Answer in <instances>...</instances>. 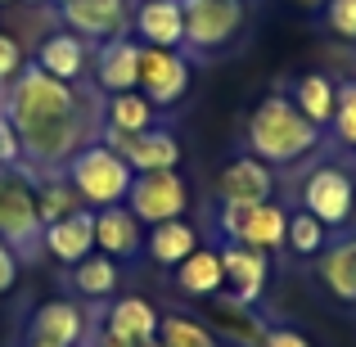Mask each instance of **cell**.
<instances>
[{
	"mask_svg": "<svg viewBox=\"0 0 356 347\" xmlns=\"http://www.w3.org/2000/svg\"><path fill=\"white\" fill-rule=\"evenodd\" d=\"M27 347H45V343H32V339H27Z\"/></svg>",
	"mask_w": 356,
	"mask_h": 347,
	"instance_id": "obj_40",
	"label": "cell"
},
{
	"mask_svg": "<svg viewBox=\"0 0 356 347\" xmlns=\"http://www.w3.org/2000/svg\"><path fill=\"white\" fill-rule=\"evenodd\" d=\"M127 208L136 212L140 226H163V221H181L190 212V185L176 172H140L127 190Z\"/></svg>",
	"mask_w": 356,
	"mask_h": 347,
	"instance_id": "obj_7",
	"label": "cell"
},
{
	"mask_svg": "<svg viewBox=\"0 0 356 347\" xmlns=\"http://www.w3.org/2000/svg\"><path fill=\"white\" fill-rule=\"evenodd\" d=\"M158 325H163V316L154 312V302L149 298H118L113 307L104 312V330L113 334L122 343H145V339H158Z\"/></svg>",
	"mask_w": 356,
	"mask_h": 347,
	"instance_id": "obj_21",
	"label": "cell"
},
{
	"mask_svg": "<svg viewBox=\"0 0 356 347\" xmlns=\"http://www.w3.org/2000/svg\"><path fill=\"white\" fill-rule=\"evenodd\" d=\"M9 122L23 140L27 172H63L72 154L95 145L104 131V99L81 81H59L41 72L32 59L0 90Z\"/></svg>",
	"mask_w": 356,
	"mask_h": 347,
	"instance_id": "obj_1",
	"label": "cell"
},
{
	"mask_svg": "<svg viewBox=\"0 0 356 347\" xmlns=\"http://www.w3.org/2000/svg\"><path fill=\"white\" fill-rule=\"evenodd\" d=\"M122 271L113 257H104V252H90L86 261H77L72 266V289H77L81 298H95V302H104V298H113Z\"/></svg>",
	"mask_w": 356,
	"mask_h": 347,
	"instance_id": "obj_28",
	"label": "cell"
},
{
	"mask_svg": "<svg viewBox=\"0 0 356 347\" xmlns=\"http://www.w3.org/2000/svg\"><path fill=\"white\" fill-rule=\"evenodd\" d=\"M321 145V127H312L289 95H266L248 118V154L270 167H289Z\"/></svg>",
	"mask_w": 356,
	"mask_h": 347,
	"instance_id": "obj_2",
	"label": "cell"
},
{
	"mask_svg": "<svg viewBox=\"0 0 356 347\" xmlns=\"http://www.w3.org/2000/svg\"><path fill=\"white\" fill-rule=\"evenodd\" d=\"M63 176H68V185L77 190V199L86 203V208L127 203V190H131V181H136V172L127 167V158L113 154L104 140H95V145H86L81 154H72L68 167H63Z\"/></svg>",
	"mask_w": 356,
	"mask_h": 347,
	"instance_id": "obj_3",
	"label": "cell"
},
{
	"mask_svg": "<svg viewBox=\"0 0 356 347\" xmlns=\"http://www.w3.org/2000/svg\"><path fill=\"white\" fill-rule=\"evenodd\" d=\"M27 5H59V0H27Z\"/></svg>",
	"mask_w": 356,
	"mask_h": 347,
	"instance_id": "obj_39",
	"label": "cell"
},
{
	"mask_svg": "<svg viewBox=\"0 0 356 347\" xmlns=\"http://www.w3.org/2000/svg\"><path fill=\"white\" fill-rule=\"evenodd\" d=\"M217 330L226 334V343H235V347H261L266 334H270V325L261 321L248 302H235V298L221 293L217 298Z\"/></svg>",
	"mask_w": 356,
	"mask_h": 347,
	"instance_id": "obj_25",
	"label": "cell"
},
{
	"mask_svg": "<svg viewBox=\"0 0 356 347\" xmlns=\"http://www.w3.org/2000/svg\"><path fill=\"white\" fill-rule=\"evenodd\" d=\"M41 212H36V181L27 163L0 167V239L14 243L18 257H36L41 252Z\"/></svg>",
	"mask_w": 356,
	"mask_h": 347,
	"instance_id": "obj_4",
	"label": "cell"
},
{
	"mask_svg": "<svg viewBox=\"0 0 356 347\" xmlns=\"http://www.w3.org/2000/svg\"><path fill=\"white\" fill-rule=\"evenodd\" d=\"M32 181H36V212H41L45 226L59 221V217H68V212H77V208H86L63 172H32Z\"/></svg>",
	"mask_w": 356,
	"mask_h": 347,
	"instance_id": "obj_27",
	"label": "cell"
},
{
	"mask_svg": "<svg viewBox=\"0 0 356 347\" xmlns=\"http://www.w3.org/2000/svg\"><path fill=\"white\" fill-rule=\"evenodd\" d=\"M140 50L145 45L136 36H118V41H104L95 50V63H90V77H95V90L104 95H122V90L140 86Z\"/></svg>",
	"mask_w": 356,
	"mask_h": 347,
	"instance_id": "obj_15",
	"label": "cell"
},
{
	"mask_svg": "<svg viewBox=\"0 0 356 347\" xmlns=\"http://www.w3.org/2000/svg\"><path fill=\"white\" fill-rule=\"evenodd\" d=\"M104 127L108 131H149L158 127V104L140 90H122L104 99Z\"/></svg>",
	"mask_w": 356,
	"mask_h": 347,
	"instance_id": "obj_26",
	"label": "cell"
},
{
	"mask_svg": "<svg viewBox=\"0 0 356 347\" xmlns=\"http://www.w3.org/2000/svg\"><path fill=\"white\" fill-rule=\"evenodd\" d=\"M176 289H181L185 298H221V293H226L221 252L212 248V243H199V248L176 266Z\"/></svg>",
	"mask_w": 356,
	"mask_h": 347,
	"instance_id": "obj_20",
	"label": "cell"
},
{
	"mask_svg": "<svg viewBox=\"0 0 356 347\" xmlns=\"http://www.w3.org/2000/svg\"><path fill=\"white\" fill-rule=\"evenodd\" d=\"M23 163V140H18L14 122H9L5 104H0V167H18Z\"/></svg>",
	"mask_w": 356,
	"mask_h": 347,
	"instance_id": "obj_34",
	"label": "cell"
},
{
	"mask_svg": "<svg viewBox=\"0 0 356 347\" xmlns=\"http://www.w3.org/2000/svg\"><path fill=\"white\" fill-rule=\"evenodd\" d=\"M325 27H330L339 41L356 45V0H325Z\"/></svg>",
	"mask_w": 356,
	"mask_h": 347,
	"instance_id": "obj_32",
	"label": "cell"
},
{
	"mask_svg": "<svg viewBox=\"0 0 356 347\" xmlns=\"http://www.w3.org/2000/svg\"><path fill=\"white\" fill-rule=\"evenodd\" d=\"M321 284L330 289L339 302L356 307V239L325 243V252H321Z\"/></svg>",
	"mask_w": 356,
	"mask_h": 347,
	"instance_id": "obj_24",
	"label": "cell"
},
{
	"mask_svg": "<svg viewBox=\"0 0 356 347\" xmlns=\"http://www.w3.org/2000/svg\"><path fill=\"white\" fill-rule=\"evenodd\" d=\"M63 27L86 36L90 45L131 36V0H59Z\"/></svg>",
	"mask_w": 356,
	"mask_h": 347,
	"instance_id": "obj_11",
	"label": "cell"
},
{
	"mask_svg": "<svg viewBox=\"0 0 356 347\" xmlns=\"http://www.w3.org/2000/svg\"><path fill=\"white\" fill-rule=\"evenodd\" d=\"M221 271H226V293L235 302H257L266 293V252L243 248V243H221Z\"/></svg>",
	"mask_w": 356,
	"mask_h": 347,
	"instance_id": "obj_18",
	"label": "cell"
},
{
	"mask_svg": "<svg viewBox=\"0 0 356 347\" xmlns=\"http://www.w3.org/2000/svg\"><path fill=\"white\" fill-rule=\"evenodd\" d=\"M298 9H307V14H316V9H325V0H293Z\"/></svg>",
	"mask_w": 356,
	"mask_h": 347,
	"instance_id": "obj_37",
	"label": "cell"
},
{
	"mask_svg": "<svg viewBox=\"0 0 356 347\" xmlns=\"http://www.w3.org/2000/svg\"><path fill=\"white\" fill-rule=\"evenodd\" d=\"M158 343L163 347H217V334H212L208 325L190 321V316H163Z\"/></svg>",
	"mask_w": 356,
	"mask_h": 347,
	"instance_id": "obj_30",
	"label": "cell"
},
{
	"mask_svg": "<svg viewBox=\"0 0 356 347\" xmlns=\"http://www.w3.org/2000/svg\"><path fill=\"white\" fill-rule=\"evenodd\" d=\"M284 243L298 252V257H321L325 243H330V230L312 217V212H289V234Z\"/></svg>",
	"mask_w": 356,
	"mask_h": 347,
	"instance_id": "obj_29",
	"label": "cell"
},
{
	"mask_svg": "<svg viewBox=\"0 0 356 347\" xmlns=\"http://www.w3.org/2000/svg\"><path fill=\"white\" fill-rule=\"evenodd\" d=\"M131 347H163L158 339H145V343H131Z\"/></svg>",
	"mask_w": 356,
	"mask_h": 347,
	"instance_id": "obj_38",
	"label": "cell"
},
{
	"mask_svg": "<svg viewBox=\"0 0 356 347\" xmlns=\"http://www.w3.org/2000/svg\"><path fill=\"white\" fill-rule=\"evenodd\" d=\"M145 248V226L136 221V212L127 203H113V208H95V252L104 257H136Z\"/></svg>",
	"mask_w": 356,
	"mask_h": 347,
	"instance_id": "obj_19",
	"label": "cell"
},
{
	"mask_svg": "<svg viewBox=\"0 0 356 347\" xmlns=\"http://www.w3.org/2000/svg\"><path fill=\"white\" fill-rule=\"evenodd\" d=\"M217 230L226 243H243L257 252H280L289 234V208L284 203H221Z\"/></svg>",
	"mask_w": 356,
	"mask_h": 347,
	"instance_id": "obj_5",
	"label": "cell"
},
{
	"mask_svg": "<svg viewBox=\"0 0 356 347\" xmlns=\"http://www.w3.org/2000/svg\"><path fill=\"white\" fill-rule=\"evenodd\" d=\"M302 212H312L325 230H339L352 221L356 212V185L343 167H316L312 176L302 181Z\"/></svg>",
	"mask_w": 356,
	"mask_h": 347,
	"instance_id": "obj_10",
	"label": "cell"
},
{
	"mask_svg": "<svg viewBox=\"0 0 356 347\" xmlns=\"http://www.w3.org/2000/svg\"><path fill=\"white\" fill-rule=\"evenodd\" d=\"M32 63L41 72H50V77H59V81H86L90 77V63H95V50H90L86 36L59 27V32H50L41 45H36Z\"/></svg>",
	"mask_w": 356,
	"mask_h": 347,
	"instance_id": "obj_13",
	"label": "cell"
},
{
	"mask_svg": "<svg viewBox=\"0 0 356 347\" xmlns=\"http://www.w3.org/2000/svg\"><path fill=\"white\" fill-rule=\"evenodd\" d=\"M131 27H136L140 45L185 50V9H181V0H140V5L131 9Z\"/></svg>",
	"mask_w": 356,
	"mask_h": 347,
	"instance_id": "obj_16",
	"label": "cell"
},
{
	"mask_svg": "<svg viewBox=\"0 0 356 347\" xmlns=\"http://www.w3.org/2000/svg\"><path fill=\"white\" fill-rule=\"evenodd\" d=\"M199 248V230L190 226V221H163V226H149L145 234V252H149V261H158V266H181L190 252Z\"/></svg>",
	"mask_w": 356,
	"mask_h": 347,
	"instance_id": "obj_23",
	"label": "cell"
},
{
	"mask_svg": "<svg viewBox=\"0 0 356 347\" xmlns=\"http://www.w3.org/2000/svg\"><path fill=\"white\" fill-rule=\"evenodd\" d=\"M99 140H104L113 154L127 158L131 172H172V167H181V140H176V131L167 127H149V131H99Z\"/></svg>",
	"mask_w": 356,
	"mask_h": 347,
	"instance_id": "obj_9",
	"label": "cell"
},
{
	"mask_svg": "<svg viewBox=\"0 0 356 347\" xmlns=\"http://www.w3.org/2000/svg\"><path fill=\"white\" fill-rule=\"evenodd\" d=\"M41 248L63 266H77L95 252V208H77L41 230Z\"/></svg>",
	"mask_w": 356,
	"mask_h": 347,
	"instance_id": "obj_17",
	"label": "cell"
},
{
	"mask_svg": "<svg viewBox=\"0 0 356 347\" xmlns=\"http://www.w3.org/2000/svg\"><path fill=\"white\" fill-rule=\"evenodd\" d=\"M0 5H14V0H0Z\"/></svg>",
	"mask_w": 356,
	"mask_h": 347,
	"instance_id": "obj_41",
	"label": "cell"
},
{
	"mask_svg": "<svg viewBox=\"0 0 356 347\" xmlns=\"http://www.w3.org/2000/svg\"><path fill=\"white\" fill-rule=\"evenodd\" d=\"M185 54H221L243 32V0H181Z\"/></svg>",
	"mask_w": 356,
	"mask_h": 347,
	"instance_id": "obj_6",
	"label": "cell"
},
{
	"mask_svg": "<svg viewBox=\"0 0 356 347\" xmlns=\"http://www.w3.org/2000/svg\"><path fill=\"white\" fill-rule=\"evenodd\" d=\"M194 86V68L185 50H158V45H145L140 50V95H149L158 108H172L190 95Z\"/></svg>",
	"mask_w": 356,
	"mask_h": 347,
	"instance_id": "obj_8",
	"label": "cell"
},
{
	"mask_svg": "<svg viewBox=\"0 0 356 347\" xmlns=\"http://www.w3.org/2000/svg\"><path fill=\"white\" fill-rule=\"evenodd\" d=\"M18 271H23V257H18V248L0 239V298H5L9 289L18 284Z\"/></svg>",
	"mask_w": 356,
	"mask_h": 347,
	"instance_id": "obj_35",
	"label": "cell"
},
{
	"mask_svg": "<svg viewBox=\"0 0 356 347\" xmlns=\"http://www.w3.org/2000/svg\"><path fill=\"white\" fill-rule=\"evenodd\" d=\"M339 145L356 149V77L339 81V95H334V118H330Z\"/></svg>",
	"mask_w": 356,
	"mask_h": 347,
	"instance_id": "obj_31",
	"label": "cell"
},
{
	"mask_svg": "<svg viewBox=\"0 0 356 347\" xmlns=\"http://www.w3.org/2000/svg\"><path fill=\"white\" fill-rule=\"evenodd\" d=\"M334 95H339V81L325 77V72H302V77L289 86V99H293V108L302 113L312 127H330L334 118Z\"/></svg>",
	"mask_w": 356,
	"mask_h": 347,
	"instance_id": "obj_22",
	"label": "cell"
},
{
	"mask_svg": "<svg viewBox=\"0 0 356 347\" xmlns=\"http://www.w3.org/2000/svg\"><path fill=\"white\" fill-rule=\"evenodd\" d=\"M261 347H312V339H307L302 330H289V325H270V334H266Z\"/></svg>",
	"mask_w": 356,
	"mask_h": 347,
	"instance_id": "obj_36",
	"label": "cell"
},
{
	"mask_svg": "<svg viewBox=\"0 0 356 347\" xmlns=\"http://www.w3.org/2000/svg\"><path fill=\"white\" fill-rule=\"evenodd\" d=\"M90 330H95V325L86 321V312H81L77 302L54 298V302H41L32 312L27 339H32V343H45V347H81V343L90 339Z\"/></svg>",
	"mask_w": 356,
	"mask_h": 347,
	"instance_id": "obj_12",
	"label": "cell"
},
{
	"mask_svg": "<svg viewBox=\"0 0 356 347\" xmlns=\"http://www.w3.org/2000/svg\"><path fill=\"white\" fill-rule=\"evenodd\" d=\"M23 68H27V50H23V41H18V36H9L5 27H0V90H5Z\"/></svg>",
	"mask_w": 356,
	"mask_h": 347,
	"instance_id": "obj_33",
	"label": "cell"
},
{
	"mask_svg": "<svg viewBox=\"0 0 356 347\" xmlns=\"http://www.w3.org/2000/svg\"><path fill=\"white\" fill-rule=\"evenodd\" d=\"M270 194H275V172H270V163H261L252 154L230 158L217 172V199L221 203H270Z\"/></svg>",
	"mask_w": 356,
	"mask_h": 347,
	"instance_id": "obj_14",
	"label": "cell"
}]
</instances>
